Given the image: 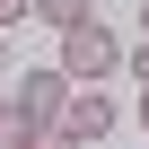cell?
Segmentation results:
<instances>
[{
    "label": "cell",
    "instance_id": "1",
    "mask_svg": "<svg viewBox=\"0 0 149 149\" xmlns=\"http://www.w3.org/2000/svg\"><path fill=\"white\" fill-rule=\"evenodd\" d=\"M114 61H123V44H114V26H105V18H88V26H61V70H70L79 88H97Z\"/></svg>",
    "mask_w": 149,
    "mask_h": 149
},
{
    "label": "cell",
    "instance_id": "2",
    "mask_svg": "<svg viewBox=\"0 0 149 149\" xmlns=\"http://www.w3.org/2000/svg\"><path fill=\"white\" fill-rule=\"evenodd\" d=\"M70 97H79V79H70L61 61H53V70H18V105H26L35 123H61V114H70Z\"/></svg>",
    "mask_w": 149,
    "mask_h": 149
},
{
    "label": "cell",
    "instance_id": "3",
    "mask_svg": "<svg viewBox=\"0 0 149 149\" xmlns=\"http://www.w3.org/2000/svg\"><path fill=\"white\" fill-rule=\"evenodd\" d=\"M61 123H70V132H79V140L97 149V140L114 132V97H105V88H79V97H70V114H61Z\"/></svg>",
    "mask_w": 149,
    "mask_h": 149
},
{
    "label": "cell",
    "instance_id": "4",
    "mask_svg": "<svg viewBox=\"0 0 149 149\" xmlns=\"http://www.w3.org/2000/svg\"><path fill=\"white\" fill-rule=\"evenodd\" d=\"M0 149H35V114L18 97H0Z\"/></svg>",
    "mask_w": 149,
    "mask_h": 149
},
{
    "label": "cell",
    "instance_id": "5",
    "mask_svg": "<svg viewBox=\"0 0 149 149\" xmlns=\"http://www.w3.org/2000/svg\"><path fill=\"white\" fill-rule=\"evenodd\" d=\"M35 18H44V26H88L97 0H35Z\"/></svg>",
    "mask_w": 149,
    "mask_h": 149
},
{
    "label": "cell",
    "instance_id": "6",
    "mask_svg": "<svg viewBox=\"0 0 149 149\" xmlns=\"http://www.w3.org/2000/svg\"><path fill=\"white\" fill-rule=\"evenodd\" d=\"M35 149H88V140L70 132V123H35Z\"/></svg>",
    "mask_w": 149,
    "mask_h": 149
},
{
    "label": "cell",
    "instance_id": "7",
    "mask_svg": "<svg viewBox=\"0 0 149 149\" xmlns=\"http://www.w3.org/2000/svg\"><path fill=\"white\" fill-rule=\"evenodd\" d=\"M18 18H35V0H0V26H18Z\"/></svg>",
    "mask_w": 149,
    "mask_h": 149
},
{
    "label": "cell",
    "instance_id": "8",
    "mask_svg": "<svg viewBox=\"0 0 149 149\" xmlns=\"http://www.w3.org/2000/svg\"><path fill=\"white\" fill-rule=\"evenodd\" d=\"M132 79H140V88H149V44H140V53H132Z\"/></svg>",
    "mask_w": 149,
    "mask_h": 149
},
{
    "label": "cell",
    "instance_id": "9",
    "mask_svg": "<svg viewBox=\"0 0 149 149\" xmlns=\"http://www.w3.org/2000/svg\"><path fill=\"white\" fill-rule=\"evenodd\" d=\"M0 79H9V35H0Z\"/></svg>",
    "mask_w": 149,
    "mask_h": 149
},
{
    "label": "cell",
    "instance_id": "10",
    "mask_svg": "<svg viewBox=\"0 0 149 149\" xmlns=\"http://www.w3.org/2000/svg\"><path fill=\"white\" fill-rule=\"evenodd\" d=\"M140 123H149V88H140Z\"/></svg>",
    "mask_w": 149,
    "mask_h": 149
},
{
    "label": "cell",
    "instance_id": "11",
    "mask_svg": "<svg viewBox=\"0 0 149 149\" xmlns=\"http://www.w3.org/2000/svg\"><path fill=\"white\" fill-rule=\"evenodd\" d=\"M140 26H149V0H140Z\"/></svg>",
    "mask_w": 149,
    "mask_h": 149
}]
</instances>
